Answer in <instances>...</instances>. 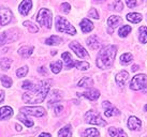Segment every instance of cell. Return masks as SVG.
Segmentation results:
<instances>
[{
  "label": "cell",
  "mask_w": 147,
  "mask_h": 137,
  "mask_svg": "<svg viewBox=\"0 0 147 137\" xmlns=\"http://www.w3.org/2000/svg\"><path fill=\"white\" fill-rule=\"evenodd\" d=\"M49 91V84L47 81H41L33 87V89L23 94V100L28 104H38L44 101Z\"/></svg>",
  "instance_id": "1"
},
{
  "label": "cell",
  "mask_w": 147,
  "mask_h": 137,
  "mask_svg": "<svg viewBox=\"0 0 147 137\" xmlns=\"http://www.w3.org/2000/svg\"><path fill=\"white\" fill-rule=\"evenodd\" d=\"M117 52V48L114 45H107L105 47H103L98 54L97 57V65L99 68L106 70L110 68L114 62L115 56Z\"/></svg>",
  "instance_id": "2"
},
{
  "label": "cell",
  "mask_w": 147,
  "mask_h": 137,
  "mask_svg": "<svg viewBox=\"0 0 147 137\" xmlns=\"http://www.w3.org/2000/svg\"><path fill=\"white\" fill-rule=\"evenodd\" d=\"M37 21L39 24L46 27L47 29L52 28V23H53V15L49 9H41L37 15Z\"/></svg>",
  "instance_id": "3"
},
{
  "label": "cell",
  "mask_w": 147,
  "mask_h": 137,
  "mask_svg": "<svg viewBox=\"0 0 147 137\" xmlns=\"http://www.w3.org/2000/svg\"><path fill=\"white\" fill-rule=\"evenodd\" d=\"M56 28H57L59 32L68 33L70 36L76 34V29L74 28L65 18H63L61 16H58L56 18Z\"/></svg>",
  "instance_id": "4"
},
{
  "label": "cell",
  "mask_w": 147,
  "mask_h": 137,
  "mask_svg": "<svg viewBox=\"0 0 147 137\" xmlns=\"http://www.w3.org/2000/svg\"><path fill=\"white\" fill-rule=\"evenodd\" d=\"M85 121L87 123H90V124L94 125H100V126L106 125V122L102 119V117L100 116V113L94 111V110H89V111L86 113Z\"/></svg>",
  "instance_id": "5"
},
{
  "label": "cell",
  "mask_w": 147,
  "mask_h": 137,
  "mask_svg": "<svg viewBox=\"0 0 147 137\" xmlns=\"http://www.w3.org/2000/svg\"><path fill=\"white\" fill-rule=\"evenodd\" d=\"M147 87V77L144 74H138L135 75L130 83V88L132 90H141V89Z\"/></svg>",
  "instance_id": "6"
},
{
  "label": "cell",
  "mask_w": 147,
  "mask_h": 137,
  "mask_svg": "<svg viewBox=\"0 0 147 137\" xmlns=\"http://www.w3.org/2000/svg\"><path fill=\"white\" fill-rule=\"evenodd\" d=\"M17 38H18V33L15 29L7 30V31H4L0 34V45L12 43V42L17 40Z\"/></svg>",
  "instance_id": "7"
},
{
  "label": "cell",
  "mask_w": 147,
  "mask_h": 137,
  "mask_svg": "<svg viewBox=\"0 0 147 137\" xmlns=\"http://www.w3.org/2000/svg\"><path fill=\"white\" fill-rule=\"evenodd\" d=\"M21 113L25 115H30L34 117H42L45 115V109L40 106H34V107H22Z\"/></svg>",
  "instance_id": "8"
},
{
  "label": "cell",
  "mask_w": 147,
  "mask_h": 137,
  "mask_svg": "<svg viewBox=\"0 0 147 137\" xmlns=\"http://www.w3.org/2000/svg\"><path fill=\"white\" fill-rule=\"evenodd\" d=\"M12 19V12L7 8L0 9V26L8 25Z\"/></svg>",
  "instance_id": "9"
},
{
  "label": "cell",
  "mask_w": 147,
  "mask_h": 137,
  "mask_svg": "<svg viewBox=\"0 0 147 137\" xmlns=\"http://www.w3.org/2000/svg\"><path fill=\"white\" fill-rule=\"evenodd\" d=\"M69 46L70 48L76 54V56L80 57V58H85V57L88 56V52H86V49L78 42H72V43H70Z\"/></svg>",
  "instance_id": "10"
},
{
  "label": "cell",
  "mask_w": 147,
  "mask_h": 137,
  "mask_svg": "<svg viewBox=\"0 0 147 137\" xmlns=\"http://www.w3.org/2000/svg\"><path fill=\"white\" fill-rule=\"evenodd\" d=\"M102 106H103V108L105 109L104 113H105L106 117H113V116H117V115H119V110L116 108V107H114L110 102L104 101L103 102Z\"/></svg>",
  "instance_id": "11"
},
{
  "label": "cell",
  "mask_w": 147,
  "mask_h": 137,
  "mask_svg": "<svg viewBox=\"0 0 147 137\" xmlns=\"http://www.w3.org/2000/svg\"><path fill=\"white\" fill-rule=\"evenodd\" d=\"M32 8V1L31 0H24L18 7V11L22 15H28L29 11Z\"/></svg>",
  "instance_id": "12"
},
{
  "label": "cell",
  "mask_w": 147,
  "mask_h": 137,
  "mask_svg": "<svg viewBox=\"0 0 147 137\" xmlns=\"http://www.w3.org/2000/svg\"><path fill=\"white\" fill-rule=\"evenodd\" d=\"M83 95V97H87L88 100L90 101H96V100H98L99 97H100V92H99L97 89H90L88 91H86L84 93H78V95Z\"/></svg>",
  "instance_id": "13"
},
{
  "label": "cell",
  "mask_w": 147,
  "mask_h": 137,
  "mask_svg": "<svg viewBox=\"0 0 147 137\" xmlns=\"http://www.w3.org/2000/svg\"><path fill=\"white\" fill-rule=\"evenodd\" d=\"M87 45H88L91 49L96 50V49H99L101 47V42H100V40L98 39L97 36H89L88 40H87Z\"/></svg>",
  "instance_id": "14"
},
{
  "label": "cell",
  "mask_w": 147,
  "mask_h": 137,
  "mask_svg": "<svg viewBox=\"0 0 147 137\" xmlns=\"http://www.w3.org/2000/svg\"><path fill=\"white\" fill-rule=\"evenodd\" d=\"M141 125H142V122H141L139 118L133 117V116L129 118V120H128V128L130 130H132V131L140 130L141 129Z\"/></svg>",
  "instance_id": "15"
},
{
  "label": "cell",
  "mask_w": 147,
  "mask_h": 137,
  "mask_svg": "<svg viewBox=\"0 0 147 137\" xmlns=\"http://www.w3.org/2000/svg\"><path fill=\"white\" fill-rule=\"evenodd\" d=\"M61 100V94L58 90H54L52 93L49 94V106H53V105L59 103V101Z\"/></svg>",
  "instance_id": "16"
},
{
  "label": "cell",
  "mask_w": 147,
  "mask_h": 137,
  "mask_svg": "<svg viewBox=\"0 0 147 137\" xmlns=\"http://www.w3.org/2000/svg\"><path fill=\"white\" fill-rule=\"evenodd\" d=\"M13 116V109L10 106H3L0 108V119L5 120Z\"/></svg>",
  "instance_id": "17"
},
{
  "label": "cell",
  "mask_w": 147,
  "mask_h": 137,
  "mask_svg": "<svg viewBox=\"0 0 147 137\" xmlns=\"http://www.w3.org/2000/svg\"><path fill=\"white\" fill-rule=\"evenodd\" d=\"M121 21V18L119 16H116V15H113V16H110L109 19H107V25L110 26V29H109V32L112 33L113 32V29L115 27H117V25Z\"/></svg>",
  "instance_id": "18"
},
{
  "label": "cell",
  "mask_w": 147,
  "mask_h": 137,
  "mask_svg": "<svg viewBox=\"0 0 147 137\" xmlns=\"http://www.w3.org/2000/svg\"><path fill=\"white\" fill-rule=\"evenodd\" d=\"M128 77H129V73L127 72V71H121V72H119L116 75V83L120 87H123L126 84V81H128Z\"/></svg>",
  "instance_id": "19"
},
{
  "label": "cell",
  "mask_w": 147,
  "mask_h": 137,
  "mask_svg": "<svg viewBox=\"0 0 147 137\" xmlns=\"http://www.w3.org/2000/svg\"><path fill=\"white\" fill-rule=\"evenodd\" d=\"M80 26H81V29H82V31L84 33L90 32V31L94 29V24H92L89 19H87V18H84V19L81 21Z\"/></svg>",
  "instance_id": "20"
},
{
  "label": "cell",
  "mask_w": 147,
  "mask_h": 137,
  "mask_svg": "<svg viewBox=\"0 0 147 137\" xmlns=\"http://www.w3.org/2000/svg\"><path fill=\"white\" fill-rule=\"evenodd\" d=\"M61 57H62V60L65 61V64L67 68H73V66H75V61L72 59L70 52H63Z\"/></svg>",
  "instance_id": "21"
},
{
  "label": "cell",
  "mask_w": 147,
  "mask_h": 137,
  "mask_svg": "<svg viewBox=\"0 0 147 137\" xmlns=\"http://www.w3.org/2000/svg\"><path fill=\"white\" fill-rule=\"evenodd\" d=\"M32 52H33L32 46H23V47H21V48L18 49V54L23 58H25V59L29 58V57L32 55Z\"/></svg>",
  "instance_id": "22"
},
{
  "label": "cell",
  "mask_w": 147,
  "mask_h": 137,
  "mask_svg": "<svg viewBox=\"0 0 147 137\" xmlns=\"http://www.w3.org/2000/svg\"><path fill=\"white\" fill-rule=\"evenodd\" d=\"M99 136H100L99 131L97 129H94V128L85 130L82 133V137H99Z\"/></svg>",
  "instance_id": "23"
},
{
  "label": "cell",
  "mask_w": 147,
  "mask_h": 137,
  "mask_svg": "<svg viewBox=\"0 0 147 137\" xmlns=\"http://www.w3.org/2000/svg\"><path fill=\"white\" fill-rule=\"evenodd\" d=\"M94 85V81H92V78H90V77H83L81 81H78V87H85V88H90L91 86Z\"/></svg>",
  "instance_id": "24"
},
{
  "label": "cell",
  "mask_w": 147,
  "mask_h": 137,
  "mask_svg": "<svg viewBox=\"0 0 147 137\" xmlns=\"http://www.w3.org/2000/svg\"><path fill=\"white\" fill-rule=\"evenodd\" d=\"M71 136H72L71 125H65V126H63V128L58 132V137H71Z\"/></svg>",
  "instance_id": "25"
},
{
  "label": "cell",
  "mask_w": 147,
  "mask_h": 137,
  "mask_svg": "<svg viewBox=\"0 0 147 137\" xmlns=\"http://www.w3.org/2000/svg\"><path fill=\"white\" fill-rule=\"evenodd\" d=\"M17 119L21 121V122H23L27 128H32L33 126V121L32 120H30L29 118L26 117V115L23 113H21L18 116H17Z\"/></svg>",
  "instance_id": "26"
},
{
  "label": "cell",
  "mask_w": 147,
  "mask_h": 137,
  "mask_svg": "<svg viewBox=\"0 0 147 137\" xmlns=\"http://www.w3.org/2000/svg\"><path fill=\"white\" fill-rule=\"evenodd\" d=\"M127 19L131 23H140L142 20V15L140 13H129L127 14Z\"/></svg>",
  "instance_id": "27"
},
{
  "label": "cell",
  "mask_w": 147,
  "mask_h": 137,
  "mask_svg": "<svg viewBox=\"0 0 147 137\" xmlns=\"http://www.w3.org/2000/svg\"><path fill=\"white\" fill-rule=\"evenodd\" d=\"M61 38H59L57 36H49V39H46L45 43L47 45H59L61 43Z\"/></svg>",
  "instance_id": "28"
},
{
  "label": "cell",
  "mask_w": 147,
  "mask_h": 137,
  "mask_svg": "<svg viewBox=\"0 0 147 137\" xmlns=\"http://www.w3.org/2000/svg\"><path fill=\"white\" fill-rule=\"evenodd\" d=\"M51 68H52L53 73H55V74H58V73L61 71V68H62V62L60 60L55 61V62H52V63H51Z\"/></svg>",
  "instance_id": "29"
},
{
  "label": "cell",
  "mask_w": 147,
  "mask_h": 137,
  "mask_svg": "<svg viewBox=\"0 0 147 137\" xmlns=\"http://www.w3.org/2000/svg\"><path fill=\"white\" fill-rule=\"evenodd\" d=\"M132 60H133V57H132L130 52H125L123 55L120 56V62L123 64H129Z\"/></svg>",
  "instance_id": "30"
},
{
  "label": "cell",
  "mask_w": 147,
  "mask_h": 137,
  "mask_svg": "<svg viewBox=\"0 0 147 137\" xmlns=\"http://www.w3.org/2000/svg\"><path fill=\"white\" fill-rule=\"evenodd\" d=\"M140 42L147 43V27H140Z\"/></svg>",
  "instance_id": "31"
},
{
  "label": "cell",
  "mask_w": 147,
  "mask_h": 137,
  "mask_svg": "<svg viewBox=\"0 0 147 137\" xmlns=\"http://www.w3.org/2000/svg\"><path fill=\"white\" fill-rule=\"evenodd\" d=\"M123 2H121L120 0H116V1H114V2L110 5L111 10H114V11H117V12L121 11V10H123Z\"/></svg>",
  "instance_id": "32"
},
{
  "label": "cell",
  "mask_w": 147,
  "mask_h": 137,
  "mask_svg": "<svg viewBox=\"0 0 147 137\" xmlns=\"http://www.w3.org/2000/svg\"><path fill=\"white\" fill-rule=\"evenodd\" d=\"M75 68H78L81 71H86L89 68V63L85 61H75Z\"/></svg>",
  "instance_id": "33"
},
{
  "label": "cell",
  "mask_w": 147,
  "mask_h": 137,
  "mask_svg": "<svg viewBox=\"0 0 147 137\" xmlns=\"http://www.w3.org/2000/svg\"><path fill=\"white\" fill-rule=\"evenodd\" d=\"M131 31V27L130 26H123L121 28L118 30V34L119 36H121V38H126Z\"/></svg>",
  "instance_id": "34"
},
{
  "label": "cell",
  "mask_w": 147,
  "mask_h": 137,
  "mask_svg": "<svg viewBox=\"0 0 147 137\" xmlns=\"http://www.w3.org/2000/svg\"><path fill=\"white\" fill-rule=\"evenodd\" d=\"M24 26H26L27 29L31 33H37L39 31V28L33 23H31V21H24Z\"/></svg>",
  "instance_id": "35"
},
{
  "label": "cell",
  "mask_w": 147,
  "mask_h": 137,
  "mask_svg": "<svg viewBox=\"0 0 147 137\" xmlns=\"http://www.w3.org/2000/svg\"><path fill=\"white\" fill-rule=\"evenodd\" d=\"M10 65H11V60L8 59V58H2V59L0 60V66H1V68H2L3 71H8L9 68H10Z\"/></svg>",
  "instance_id": "36"
},
{
  "label": "cell",
  "mask_w": 147,
  "mask_h": 137,
  "mask_svg": "<svg viewBox=\"0 0 147 137\" xmlns=\"http://www.w3.org/2000/svg\"><path fill=\"white\" fill-rule=\"evenodd\" d=\"M1 83H2V86H4L5 88H9L12 85V79L10 77L3 75V76H1Z\"/></svg>",
  "instance_id": "37"
},
{
  "label": "cell",
  "mask_w": 147,
  "mask_h": 137,
  "mask_svg": "<svg viewBox=\"0 0 147 137\" xmlns=\"http://www.w3.org/2000/svg\"><path fill=\"white\" fill-rule=\"evenodd\" d=\"M27 73H28V68L27 66H23V68H18L16 71V75L17 77H25L26 75H27Z\"/></svg>",
  "instance_id": "38"
},
{
  "label": "cell",
  "mask_w": 147,
  "mask_h": 137,
  "mask_svg": "<svg viewBox=\"0 0 147 137\" xmlns=\"http://www.w3.org/2000/svg\"><path fill=\"white\" fill-rule=\"evenodd\" d=\"M34 84H33L32 81H25L24 83H23V89H25V90H31V89H33V87H34Z\"/></svg>",
  "instance_id": "39"
},
{
  "label": "cell",
  "mask_w": 147,
  "mask_h": 137,
  "mask_svg": "<svg viewBox=\"0 0 147 137\" xmlns=\"http://www.w3.org/2000/svg\"><path fill=\"white\" fill-rule=\"evenodd\" d=\"M53 107H54V111H55V115H60V113H61V111L63 110V106H62V105H60L59 103L53 105Z\"/></svg>",
  "instance_id": "40"
},
{
  "label": "cell",
  "mask_w": 147,
  "mask_h": 137,
  "mask_svg": "<svg viewBox=\"0 0 147 137\" xmlns=\"http://www.w3.org/2000/svg\"><path fill=\"white\" fill-rule=\"evenodd\" d=\"M60 10H61L63 13L68 14V13L70 12V10H71V5H70L68 2H65V3H62L61 5H60Z\"/></svg>",
  "instance_id": "41"
},
{
  "label": "cell",
  "mask_w": 147,
  "mask_h": 137,
  "mask_svg": "<svg viewBox=\"0 0 147 137\" xmlns=\"http://www.w3.org/2000/svg\"><path fill=\"white\" fill-rule=\"evenodd\" d=\"M88 15H89V17L94 18V19H98L99 18V14L96 9H91V10L89 11V13H88Z\"/></svg>",
  "instance_id": "42"
},
{
  "label": "cell",
  "mask_w": 147,
  "mask_h": 137,
  "mask_svg": "<svg viewBox=\"0 0 147 137\" xmlns=\"http://www.w3.org/2000/svg\"><path fill=\"white\" fill-rule=\"evenodd\" d=\"M126 2H127V5L129 8H134V7H136V4H138L136 0H126Z\"/></svg>",
  "instance_id": "43"
},
{
  "label": "cell",
  "mask_w": 147,
  "mask_h": 137,
  "mask_svg": "<svg viewBox=\"0 0 147 137\" xmlns=\"http://www.w3.org/2000/svg\"><path fill=\"white\" fill-rule=\"evenodd\" d=\"M116 137H128V136H127V134L123 132V130L118 129V132H117V135H116Z\"/></svg>",
  "instance_id": "44"
},
{
  "label": "cell",
  "mask_w": 147,
  "mask_h": 137,
  "mask_svg": "<svg viewBox=\"0 0 147 137\" xmlns=\"http://www.w3.org/2000/svg\"><path fill=\"white\" fill-rule=\"evenodd\" d=\"M38 71L41 73L42 75H47V70H46V68H45V66H41V68H39Z\"/></svg>",
  "instance_id": "45"
},
{
  "label": "cell",
  "mask_w": 147,
  "mask_h": 137,
  "mask_svg": "<svg viewBox=\"0 0 147 137\" xmlns=\"http://www.w3.org/2000/svg\"><path fill=\"white\" fill-rule=\"evenodd\" d=\"M4 100V92L2 90H0V103Z\"/></svg>",
  "instance_id": "46"
},
{
  "label": "cell",
  "mask_w": 147,
  "mask_h": 137,
  "mask_svg": "<svg viewBox=\"0 0 147 137\" xmlns=\"http://www.w3.org/2000/svg\"><path fill=\"white\" fill-rule=\"evenodd\" d=\"M39 137H52V136H51V134H49V133H42L39 135Z\"/></svg>",
  "instance_id": "47"
},
{
  "label": "cell",
  "mask_w": 147,
  "mask_h": 137,
  "mask_svg": "<svg viewBox=\"0 0 147 137\" xmlns=\"http://www.w3.org/2000/svg\"><path fill=\"white\" fill-rule=\"evenodd\" d=\"M139 68H140V66L138 64H134L133 66H132V71H133V72H135L136 70H139Z\"/></svg>",
  "instance_id": "48"
},
{
  "label": "cell",
  "mask_w": 147,
  "mask_h": 137,
  "mask_svg": "<svg viewBox=\"0 0 147 137\" xmlns=\"http://www.w3.org/2000/svg\"><path fill=\"white\" fill-rule=\"evenodd\" d=\"M15 128H16V131H20V132L22 131V126L20 124H16L15 125Z\"/></svg>",
  "instance_id": "49"
},
{
  "label": "cell",
  "mask_w": 147,
  "mask_h": 137,
  "mask_svg": "<svg viewBox=\"0 0 147 137\" xmlns=\"http://www.w3.org/2000/svg\"><path fill=\"white\" fill-rule=\"evenodd\" d=\"M96 1H98V2H100V1H104V0H96Z\"/></svg>",
  "instance_id": "50"
},
{
  "label": "cell",
  "mask_w": 147,
  "mask_h": 137,
  "mask_svg": "<svg viewBox=\"0 0 147 137\" xmlns=\"http://www.w3.org/2000/svg\"><path fill=\"white\" fill-rule=\"evenodd\" d=\"M145 110L147 111V105H145Z\"/></svg>",
  "instance_id": "51"
}]
</instances>
